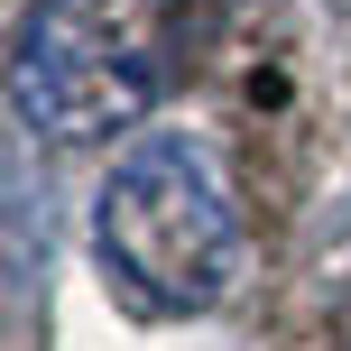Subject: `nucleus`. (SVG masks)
<instances>
[{"label":"nucleus","mask_w":351,"mask_h":351,"mask_svg":"<svg viewBox=\"0 0 351 351\" xmlns=\"http://www.w3.org/2000/svg\"><path fill=\"white\" fill-rule=\"evenodd\" d=\"M93 250L148 315H204L241 278V213L194 130H130L93 194Z\"/></svg>","instance_id":"1"},{"label":"nucleus","mask_w":351,"mask_h":351,"mask_svg":"<svg viewBox=\"0 0 351 351\" xmlns=\"http://www.w3.org/2000/svg\"><path fill=\"white\" fill-rule=\"evenodd\" d=\"M176 56H185V0H47L19 28L10 102L47 139L102 148L158 111Z\"/></svg>","instance_id":"2"},{"label":"nucleus","mask_w":351,"mask_h":351,"mask_svg":"<svg viewBox=\"0 0 351 351\" xmlns=\"http://www.w3.org/2000/svg\"><path fill=\"white\" fill-rule=\"evenodd\" d=\"M37 250H47V213H37V185H28V148H10V296H28Z\"/></svg>","instance_id":"3"}]
</instances>
